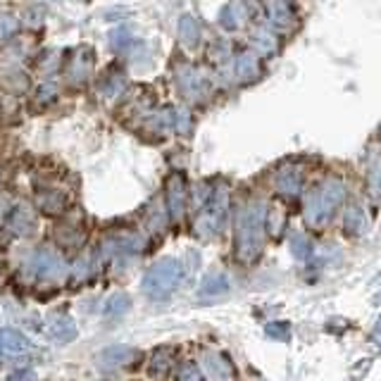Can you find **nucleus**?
I'll return each mask as SVG.
<instances>
[{"label":"nucleus","instance_id":"nucleus-12","mask_svg":"<svg viewBox=\"0 0 381 381\" xmlns=\"http://www.w3.org/2000/svg\"><path fill=\"white\" fill-rule=\"evenodd\" d=\"M184 186L182 182H177L174 179L172 184H169V210H172V217L174 219H182L184 215Z\"/></svg>","mask_w":381,"mask_h":381},{"label":"nucleus","instance_id":"nucleus-13","mask_svg":"<svg viewBox=\"0 0 381 381\" xmlns=\"http://www.w3.org/2000/svg\"><path fill=\"white\" fill-rule=\"evenodd\" d=\"M41 210L45 215H60L65 210V198L60 193H43L41 195Z\"/></svg>","mask_w":381,"mask_h":381},{"label":"nucleus","instance_id":"nucleus-11","mask_svg":"<svg viewBox=\"0 0 381 381\" xmlns=\"http://www.w3.org/2000/svg\"><path fill=\"white\" fill-rule=\"evenodd\" d=\"M10 229L17 236H29L34 231V217L27 213V210H14V215L10 217Z\"/></svg>","mask_w":381,"mask_h":381},{"label":"nucleus","instance_id":"nucleus-16","mask_svg":"<svg viewBox=\"0 0 381 381\" xmlns=\"http://www.w3.org/2000/svg\"><path fill=\"white\" fill-rule=\"evenodd\" d=\"M293 255H296L298 260H307V255H310V246L305 243V239H296V243H293Z\"/></svg>","mask_w":381,"mask_h":381},{"label":"nucleus","instance_id":"nucleus-7","mask_svg":"<svg viewBox=\"0 0 381 381\" xmlns=\"http://www.w3.org/2000/svg\"><path fill=\"white\" fill-rule=\"evenodd\" d=\"M50 338H53L58 346H67L76 338V324L69 315H53L48 324Z\"/></svg>","mask_w":381,"mask_h":381},{"label":"nucleus","instance_id":"nucleus-15","mask_svg":"<svg viewBox=\"0 0 381 381\" xmlns=\"http://www.w3.org/2000/svg\"><path fill=\"white\" fill-rule=\"evenodd\" d=\"M265 334L270 338H274V341H288V336H291V327H288L286 322H272L265 327Z\"/></svg>","mask_w":381,"mask_h":381},{"label":"nucleus","instance_id":"nucleus-9","mask_svg":"<svg viewBox=\"0 0 381 381\" xmlns=\"http://www.w3.org/2000/svg\"><path fill=\"white\" fill-rule=\"evenodd\" d=\"M174 367V350L169 346H162L157 348L155 353L151 355V362H148V372L153 374V377H164V374H169Z\"/></svg>","mask_w":381,"mask_h":381},{"label":"nucleus","instance_id":"nucleus-6","mask_svg":"<svg viewBox=\"0 0 381 381\" xmlns=\"http://www.w3.org/2000/svg\"><path fill=\"white\" fill-rule=\"evenodd\" d=\"M136 358H138L136 348H131V346H110V348L100 350L98 362H100L102 367L117 369V367H127V364L136 362Z\"/></svg>","mask_w":381,"mask_h":381},{"label":"nucleus","instance_id":"nucleus-17","mask_svg":"<svg viewBox=\"0 0 381 381\" xmlns=\"http://www.w3.org/2000/svg\"><path fill=\"white\" fill-rule=\"evenodd\" d=\"M8 381H39V377H36V372H32V369H19Z\"/></svg>","mask_w":381,"mask_h":381},{"label":"nucleus","instance_id":"nucleus-18","mask_svg":"<svg viewBox=\"0 0 381 381\" xmlns=\"http://www.w3.org/2000/svg\"><path fill=\"white\" fill-rule=\"evenodd\" d=\"M372 338H374V341L381 343V317H379V322L372 327Z\"/></svg>","mask_w":381,"mask_h":381},{"label":"nucleus","instance_id":"nucleus-3","mask_svg":"<svg viewBox=\"0 0 381 381\" xmlns=\"http://www.w3.org/2000/svg\"><path fill=\"white\" fill-rule=\"evenodd\" d=\"M29 272L36 279H45V281H55L65 276V260L60 257L55 250L50 248H39L29 260Z\"/></svg>","mask_w":381,"mask_h":381},{"label":"nucleus","instance_id":"nucleus-1","mask_svg":"<svg viewBox=\"0 0 381 381\" xmlns=\"http://www.w3.org/2000/svg\"><path fill=\"white\" fill-rule=\"evenodd\" d=\"M184 279V267L174 257H164L146 272L141 281V291L153 301H164L179 288Z\"/></svg>","mask_w":381,"mask_h":381},{"label":"nucleus","instance_id":"nucleus-2","mask_svg":"<svg viewBox=\"0 0 381 381\" xmlns=\"http://www.w3.org/2000/svg\"><path fill=\"white\" fill-rule=\"evenodd\" d=\"M262 219L257 213H246L236 229V257L243 265H253L262 253Z\"/></svg>","mask_w":381,"mask_h":381},{"label":"nucleus","instance_id":"nucleus-4","mask_svg":"<svg viewBox=\"0 0 381 381\" xmlns=\"http://www.w3.org/2000/svg\"><path fill=\"white\" fill-rule=\"evenodd\" d=\"M29 348H32V341L22 331H17L12 327L0 329V355H5V358H17V355L27 353Z\"/></svg>","mask_w":381,"mask_h":381},{"label":"nucleus","instance_id":"nucleus-10","mask_svg":"<svg viewBox=\"0 0 381 381\" xmlns=\"http://www.w3.org/2000/svg\"><path fill=\"white\" fill-rule=\"evenodd\" d=\"M129 310H131V298H129L127 293H115V296L107 298L105 305H102V315L105 317H122V315H127Z\"/></svg>","mask_w":381,"mask_h":381},{"label":"nucleus","instance_id":"nucleus-14","mask_svg":"<svg viewBox=\"0 0 381 381\" xmlns=\"http://www.w3.org/2000/svg\"><path fill=\"white\" fill-rule=\"evenodd\" d=\"M177 381H203V372L195 362H184L177 369Z\"/></svg>","mask_w":381,"mask_h":381},{"label":"nucleus","instance_id":"nucleus-5","mask_svg":"<svg viewBox=\"0 0 381 381\" xmlns=\"http://www.w3.org/2000/svg\"><path fill=\"white\" fill-rule=\"evenodd\" d=\"M203 367L215 381H231L236 374L231 360L224 353H205L203 355Z\"/></svg>","mask_w":381,"mask_h":381},{"label":"nucleus","instance_id":"nucleus-8","mask_svg":"<svg viewBox=\"0 0 381 381\" xmlns=\"http://www.w3.org/2000/svg\"><path fill=\"white\" fill-rule=\"evenodd\" d=\"M226 291H229V279H226L224 272H208L198 286L200 298H217L224 296Z\"/></svg>","mask_w":381,"mask_h":381}]
</instances>
